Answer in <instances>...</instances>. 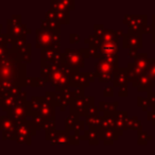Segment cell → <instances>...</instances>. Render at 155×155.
Wrapping results in <instances>:
<instances>
[{
  "label": "cell",
  "instance_id": "19",
  "mask_svg": "<svg viewBox=\"0 0 155 155\" xmlns=\"http://www.w3.org/2000/svg\"><path fill=\"white\" fill-rule=\"evenodd\" d=\"M99 132L98 130H91V129H88V131L85 132L84 134V137L82 139H86L89 141L91 144H98L100 141L99 139Z\"/></svg>",
  "mask_w": 155,
  "mask_h": 155
},
{
  "label": "cell",
  "instance_id": "12",
  "mask_svg": "<svg viewBox=\"0 0 155 155\" xmlns=\"http://www.w3.org/2000/svg\"><path fill=\"white\" fill-rule=\"evenodd\" d=\"M69 78H70V87H74V88H78V87L85 88L89 86V83H91L88 72H71Z\"/></svg>",
  "mask_w": 155,
  "mask_h": 155
},
{
  "label": "cell",
  "instance_id": "6",
  "mask_svg": "<svg viewBox=\"0 0 155 155\" xmlns=\"http://www.w3.org/2000/svg\"><path fill=\"white\" fill-rule=\"evenodd\" d=\"M46 139L52 144H78L79 139L77 136H70L68 132L62 131H49L46 132Z\"/></svg>",
  "mask_w": 155,
  "mask_h": 155
},
{
  "label": "cell",
  "instance_id": "32",
  "mask_svg": "<svg viewBox=\"0 0 155 155\" xmlns=\"http://www.w3.org/2000/svg\"><path fill=\"white\" fill-rule=\"evenodd\" d=\"M148 99L150 101L151 105H152V108H153V112H155V93H149V96H148Z\"/></svg>",
  "mask_w": 155,
  "mask_h": 155
},
{
  "label": "cell",
  "instance_id": "15",
  "mask_svg": "<svg viewBox=\"0 0 155 155\" xmlns=\"http://www.w3.org/2000/svg\"><path fill=\"white\" fill-rule=\"evenodd\" d=\"M127 82H129V80H127V68H119L113 77L114 86L124 87L127 86Z\"/></svg>",
  "mask_w": 155,
  "mask_h": 155
},
{
  "label": "cell",
  "instance_id": "8",
  "mask_svg": "<svg viewBox=\"0 0 155 155\" xmlns=\"http://www.w3.org/2000/svg\"><path fill=\"white\" fill-rule=\"evenodd\" d=\"M123 22L129 26L130 33H141V29L147 24L146 15H125Z\"/></svg>",
  "mask_w": 155,
  "mask_h": 155
},
{
  "label": "cell",
  "instance_id": "25",
  "mask_svg": "<svg viewBox=\"0 0 155 155\" xmlns=\"http://www.w3.org/2000/svg\"><path fill=\"white\" fill-rule=\"evenodd\" d=\"M148 140H152V136L142 131L138 132V144H146Z\"/></svg>",
  "mask_w": 155,
  "mask_h": 155
},
{
  "label": "cell",
  "instance_id": "2",
  "mask_svg": "<svg viewBox=\"0 0 155 155\" xmlns=\"http://www.w3.org/2000/svg\"><path fill=\"white\" fill-rule=\"evenodd\" d=\"M118 56L101 58L96 63L95 75L98 77L100 82H110L113 81L115 72L118 70Z\"/></svg>",
  "mask_w": 155,
  "mask_h": 155
},
{
  "label": "cell",
  "instance_id": "27",
  "mask_svg": "<svg viewBox=\"0 0 155 155\" xmlns=\"http://www.w3.org/2000/svg\"><path fill=\"white\" fill-rule=\"evenodd\" d=\"M41 129H44L46 132L54 131L55 130V120H45Z\"/></svg>",
  "mask_w": 155,
  "mask_h": 155
},
{
  "label": "cell",
  "instance_id": "9",
  "mask_svg": "<svg viewBox=\"0 0 155 155\" xmlns=\"http://www.w3.org/2000/svg\"><path fill=\"white\" fill-rule=\"evenodd\" d=\"M31 33L30 29L27 28L26 25L24 24H16V22L11 21V19L8 20V34L12 38L18 39H26L27 34Z\"/></svg>",
  "mask_w": 155,
  "mask_h": 155
},
{
  "label": "cell",
  "instance_id": "37",
  "mask_svg": "<svg viewBox=\"0 0 155 155\" xmlns=\"http://www.w3.org/2000/svg\"><path fill=\"white\" fill-rule=\"evenodd\" d=\"M148 120L150 121H155V112H153V110H151V112L148 113Z\"/></svg>",
  "mask_w": 155,
  "mask_h": 155
},
{
  "label": "cell",
  "instance_id": "41",
  "mask_svg": "<svg viewBox=\"0 0 155 155\" xmlns=\"http://www.w3.org/2000/svg\"><path fill=\"white\" fill-rule=\"evenodd\" d=\"M152 17H153V24H152V26H155V15H153Z\"/></svg>",
  "mask_w": 155,
  "mask_h": 155
},
{
  "label": "cell",
  "instance_id": "31",
  "mask_svg": "<svg viewBox=\"0 0 155 155\" xmlns=\"http://www.w3.org/2000/svg\"><path fill=\"white\" fill-rule=\"evenodd\" d=\"M15 138H16L15 131L2 132V139L3 140H15Z\"/></svg>",
  "mask_w": 155,
  "mask_h": 155
},
{
  "label": "cell",
  "instance_id": "23",
  "mask_svg": "<svg viewBox=\"0 0 155 155\" xmlns=\"http://www.w3.org/2000/svg\"><path fill=\"white\" fill-rule=\"evenodd\" d=\"M79 117L75 116L73 114H70L68 117L66 118V121H65V127H66V132H69L70 130H73L77 124V122L79 121Z\"/></svg>",
  "mask_w": 155,
  "mask_h": 155
},
{
  "label": "cell",
  "instance_id": "21",
  "mask_svg": "<svg viewBox=\"0 0 155 155\" xmlns=\"http://www.w3.org/2000/svg\"><path fill=\"white\" fill-rule=\"evenodd\" d=\"M18 55H19L21 62L26 63H31V45L30 44H27L24 48L17 51Z\"/></svg>",
  "mask_w": 155,
  "mask_h": 155
},
{
  "label": "cell",
  "instance_id": "11",
  "mask_svg": "<svg viewBox=\"0 0 155 155\" xmlns=\"http://www.w3.org/2000/svg\"><path fill=\"white\" fill-rule=\"evenodd\" d=\"M41 63L60 65L62 53L60 52V49H54L52 47H49V48L41 49Z\"/></svg>",
  "mask_w": 155,
  "mask_h": 155
},
{
  "label": "cell",
  "instance_id": "26",
  "mask_svg": "<svg viewBox=\"0 0 155 155\" xmlns=\"http://www.w3.org/2000/svg\"><path fill=\"white\" fill-rule=\"evenodd\" d=\"M147 74L155 81V58H150V65H149V70Z\"/></svg>",
  "mask_w": 155,
  "mask_h": 155
},
{
  "label": "cell",
  "instance_id": "40",
  "mask_svg": "<svg viewBox=\"0 0 155 155\" xmlns=\"http://www.w3.org/2000/svg\"><path fill=\"white\" fill-rule=\"evenodd\" d=\"M152 36H153V43H155V31L152 32Z\"/></svg>",
  "mask_w": 155,
  "mask_h": 155
},
{
  "label": "cell",
  "instance_id": "20",
  "mask_svg": "<svg viewBox=\"0 0 155 155\" xmlns=\"http://www.w3.org/2000/svg\"><path fill=\"white\" fill-rule=\"evenodd\" d=\"M118 106V103L117 102H114V103H107V102H100L99 104V110H102L104 112V115H113L115 112H116V108Z\"/></svg>",
  "mask_w": 155,
  "mask_h": 155
},
{
  "label": "cell",
  "instance_id": "5",
  "mask_svg": "<svg viewBox=\"0 0 155 155\" xmlns=\"http://www.w3.org/2000/svg\"><path fill=\"white\" fill-rule=\"evenodd\" d=\"M36 131L37 130L31 123L30 120H25L16 123L15 140L17 142H20V143L31 144V137L36 133Z\"/></svg>",
  "mask_w": 155,
  "mask_h": 155
},
{
  "label": "cell",
  "instance_id": "38",
  "mask_svg": "<svg viewBox=\"0 0 155 155\" xmlns=\"http://www.w3.org/2000/svg\"><path fill=\"white\" fill-rule=\"evenodd\" d=\"M138 54V51H135V50H130V52H129V55L130 56H132L133 58H135V56Z\"/></svg>",
  "mask_w": 155,
  "mask_h": 155
},
{
  "label": "cell",
  "instance_id": "13",
  "mask_svg": "<svg viewBox=\"0 0 155 155\" xmlns=\"http://www.w3.org/2000/svg\"><path fill=\"white\" fill-rule=\"evenodd\" d=\"M127 112H115L114 113V127L113 129L119 133V135L123 133L124 130H127Z\"/></svg>",
  "mask_w": 155,
  "mask_h": 155
},
{
  "label": "cell",
  "instance_id": "10",
  "mask_svg": "<svg viewBox=\"0 0 155 155\" xmlns=\"http://www.w3.org/2000/svg\"><path fill=\"white\" fill-rule=\"evenodd\" d=\"M123 48L138 51L142 48L141 33H127L123 34Z\"/></svg>",
  "mask_w": 155,
  "mask_h": 155
},
{
  "label": "cell",
  "instance_id": "18",
  "mask_svg": "<svg viewBox=\"0 0 155 155\" xmlns=\"http://www.w3.org/2000/svg\"><path fill=\"white\" fill-rule=\"evenodd\" d=\"M100 131L110 130L114 127V114L113 115H104L100 117Z\"/></svg>",
  "mask_w": 155,
  "mask_h": 155
},
{
  "label": "cell",
  "instance_id": "28",
  "mask_svg": "<svg viewBox=\"0 0 155 155\" xmlns=\"http://www.w3.org/2000/svg\"><path fill=\"white\" fill-rule=\"evenodd\" d=\"M138 105L140 106V107L142 108V110H148L149 106H152L150 103V101H149L148 98H142V97H138Z\"/></svg>",
  "mask_w": 155,
  "mask_h": 155
},
{
  "label": "cell",
  "instance_id": "17",
  "mask_svg": "<svg viewBox=\"0 0 155 155\" xmlns=\"http://www.w3.org/2000/svg\"><path fill=\"white\" fill-rule=\"evenodd\" d=\"M16 123L10 116H0V131H15Z\"/></svg>",
  "mask_w": 155,
  "mask_h": 155
},
{
  "label": "cell",
  "instance_id": "24",
  "mask_svg": "<svg viewBox=\"0 0 155 155\" xmlns=\"http://www.w3.org/2000/svg\"><path fill=\"white\" fill-rule=\"evenodd\" d=\"M86 124L88 125V129L98 130L100 131V117H86Z\"/></svg>",
  "mask_w": 155,
  "mask_h": 155
},
{
  "label": "cell",
  "instance_id": "14",
  "mask_svg": "<svg viewBox=\"0 0 155 155\" xmlns=\"http://www.w3.org/2000/svg\"><path fill=\"white\" fill-rule=\"evenodd\" d=\"M133 86L137 87L138 91H148V93H151V89L153 87H155V81H153L148 74H144L141 75L135 83H133Z\"/></svg>",
  "mask_w": 155,
  "mask_h": 155
},
{
  "label": "cell",
  "instance_id": "4",
  "mask_svg": "<svg viewBox=\"0 0 155 155\" xmlns=\"http://www.w3.org/2000/svg\"><path fill=\"white\" fill-rule=\"evenodd\" d=\"M36 47L38 49L52 47L60 49V33L53 31L37 29L36 30Z\"/></svg>",
  "mask_w": 155,
  "mask_h": 155
},
{
  "label": "cell",
  "instance_id": "29",
  "mask_svg": "<svg viewBox=\"0 0 155 155\" xmlns=\"http://www.w3.org/2000/svg\"><path fill=\"white\" fill-rule=\"evenodd\" d=\"M73 131L75 132V135L74 136H79V134H80V132H83L85 131V122L83 120H79L77 122V124H75L74 129H73Z\"/></svg>",
  "mask_w": 155,
  "mask_h": 155
},
{
  "label": "cell",
  "instance_id": "3",
  "mask_svg": "<svg viewBox=\"0 0 155 155\" xmlns=\"http://www.w3.org/2000/svg\"><path fill=\"white\" fill-rule=\"evenodd\" d=\"M61 64L71 72H80V68H83L85 65V56L81 49L74 50L66 48L61 56Z\"/></svg>",
  "mask_w": 155,
  "mask_h": 155
},
{
  "label": "cell",
  "instance_id": "1",
  "mask_svg": "<svg viewBox=\"0 0 155 155\" xmlns=\"http://www.w3.org/2000/svg\"><path fill=\"white\" fill-rule=\"evenodd\" d=\"M26 64L21 62L17 52H12L0 58V83L15 86H26Z\"/></svg>",
  "mask_w": 155,
  "mask_h": 155
},
{
  "label": "cell",
  "instance_id": "7",
  "mask_svg": "<svg viewBox=\"0 0 155 155\" xmlns=\"http://www.w3.org/2000/svg\"><path fill=\"white\" fill-rule=\"evenodd\" d=\"M94 105V97L75 98L70 103V114L75 116H86V113L91 106Z\"/></svg>",
  "mask_w": 155,
  "mask_h": 155
},
{
  "label": "cell",
  "instance_id": "16",
  "mask_svg": "<svg viewBox=\"0 0 155 155\" xmlns=\"http://www.w3.org/2000/svg\"><path fill=\"white\" fill-rule=\"evenodd\" d=\"M119 133H117L114 129L104 130V131L99 132V139H101L104 143L110 144L114 140H117L119 137Z\"/></svg>",
  "mask_w": 155,
  "mask_h": 155
},
{
  "label": "cell",
  "instance_id": "34",
  "mask_svg": "<svg viewBox=\"0 0 155 155\" xmlns=\"http://www.w3.org/2000/svg\"><path fill=\"white\" fill-rule=\"evenodd\" d=\"M79 41H80V36H79V35L75 34V33L70 34V43L74 44V43H78Z\"/></svg>",
  "mask_w": 155,
  "mask_h": 155
},
{
  "label": "cell",
  "instance_id": "35",
  "mask_svg": "<svg viewBox=\"0 0 155 155\" xmlns=\"http://www.w3.org/2000/svg\"><path fill=\"white\" fill-rule=\"evenodd\" d=\"M127 87L124 86L119 91V97H127Z\"/></svg>",
  "mask_w": 155,
  "mask_h": 155
},
{
  "label": "cell",
  "instance_id": "39",
  "mask_svg": "<svg viewBox=\"0 0 155 155\" xmlns=\"http://www.w3.org/2000/svg\"><path fill=\"white\" fill-rule=\"evenodd\" d=\"M3 97H5V96H3V95H1V94H0V106H2V102H3Z\"/></svg>",
  "mask_w": 155,
  "mask_h": 155
},
{
  "label": "cell",
  "instance_id": "22",
  "mask_svg": "<svg viewBox=\"0 0 155 155\" xmlns=\"http://www.w3.org/2000/svg\"><path fill=\"white\" fill-rule=\"evenodd\" d=\"M127 127L131 130H135V131L140 132L141 131V122L138 119V117L134 116L132 118H127Z\"/></svg>",
  "mask_w": 155,
  "mask_h": 155
},
{
  "label": "cell",
  "instance_id": "33",
  "mask_svg": "<svg viewBox=\"0 0 155 155\" xmlns=\"http://www.w3.org/2000/svg\"><path fill=\"white\" fill-rule=\"evenodd\" d=\"M113 94H114V87H107V88L104 89L103 95L105 97H112Z\"/></svg>",
  "mask_w": 155,
  "mask_h": 155
},
{
  "label": "cell",
  "instance_id": "30",
  "mask_svg": "<svg viewBox=\"0 0 155 155\" xmlns=\"http://www.w3.org/2000/svg\"><path fill=\"white\" fill-rule=\"evenodd\" d=\"M99 112H100L99 107L93 105L88 108V110H87L86 117H99Z\"/></svg>",
  "mask_w": 155,
  "mask_h": 155
},
{
  "label": "cell",
  "instance_id": "36",
  "mask_svg": "<svg viewBox=\"0 0 155 155\" xmlns=\"http://www.w3.org/2000/svg\"><path fill=\"white\" fill-rule=\"evenodd\" d=\"M104 29H105V28L103 27V25H95V33H96V34L102 32Z\"/></svg>",
  "mask_w": 155,
  "mask_h": 155
}]
</instances>
